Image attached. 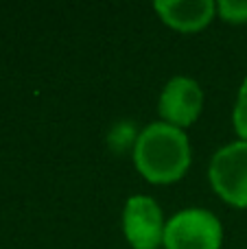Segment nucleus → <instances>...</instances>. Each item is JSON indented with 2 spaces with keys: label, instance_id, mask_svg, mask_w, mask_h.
I'll return each mask as SVG.
<instances>
[{
  "label": "nucleus",
  "instance_id": "7",
  "mask_svg": "<svg viewBox=\"0 0 247 249\" xmlns=\"http://www.w3.org/2000/svg\"><path fill=\"white\" fill-rule=\"evenodd\" d=\"M138 127L131 121H118L112 124L107 131V146L114 153H125V151H134L136 140H138Z\"/></svg>",
  "mask_w": 247,
  "mask_h": 249
},
{
  "label": "nucleus",
  "instance_id": "6",
  "mask_svg": "<svg viewBox=\"0 0 247 249\" xmlns=\"http://www.w3.org/2000/svg\"><path fill=\"white\" fill-rule=\"evenodd\" d=\"M153 11L166 26L179 33H197L217 16L214 0H156Z\"/></svg>",
  "mask_w": 247,
  "mask_h": 249
},
{
  "label": "nucleus",
  "instance_id": "9",
  "mask_svg": "<svg viewBox=\"0 0 247 249\" xmlns=\"http://www.w3.org/2000/svg\"><path fill=\"white\" fill-rule=\"evenodd\" d=\"M217 16L232 24H243L247 22V0H219Z\"/></svg>",
  "mask_w": 247,
  "mask_h": 249
},
{
  "label": "nucleus",
  "instance_id": "2",
  "mask_svg": "<svg viewBox=\"0 0 247 249\" xmlns=\"http://www.w3.org/2000/svg\"><path fill=\"white\" fill-rule=\"evenodd\" d=\"M164 249H221L223 225L206 208H184L164 228Z\"/></svg>",
  "mask_w": 247,
  "mask_h": 249
},
{
  "label": "nucleus",
  "instance_id": "4",
  "mask_svg": "<svg viewBox=\"0 0 247 249\" xmlns=\"http://www.w3.org/2000/svg\"><path fill=\"white\" fill-rule=\"evenodd\" d=\"M166 221L160 203L149 195H131L123 208V234L134 249H158L164 243Z\"/></svg>",
  "mask_w": 247,
  "mask_h": 249
},
{
  "label": "nucleus",
  "instance_id": "5",
  "mask_svg": "<svg viewBox=\"0 0 247 249\" xmlns=\"http://www.w3.org/2000/svg\"><path fill=\"white\" fill-rule=\"evenodd\" d=\"M204 109V90L193 77L177 74L166 81L158 99V114L164 123L186 129L199 118Z\"/></svg>",
  "mask_w": 247,
  "mask_h": 249
},
{
  "label": "nucleus",
  "instance_id": "3",
  "mask_svg": "<svg viewBox=\"0 0 247 249\" xmlns=\"http://www.w3.org/2000/svg\"><path fill=\"white\" fill-rule=\"evenodd\" d=\"M208 179L219 199L228 206L247 210V142L234 140L214 151Z\"/></svg>",
  "mask_w": 247,
  "mask_h": 249
},
{
  "label": "nucleus",
  "instance_id": "8",
  "mask_svg": "<svg viewBox=\"0 0 247 249\" xmlns=\"http://www.w3.org/2000/svg\"><path fill=\"white\" fill-rule=\"evenodd\" d=\"M232 124L239 136V140L247 142V77L243 79L239 88V94L234 101V109H232Z\"/></svg>",
  "mask_w": 247,
  "mask_h": 249
},
{
  "label": "nucleus",
  "instance_id": "1",
  "mask_svg": "<svg viewBox=\"0 0 247 249\" xmlns=\"http://www.w3.org/2000/svg\"><path fill=\"white\" fill-rule=\"evenodd\" d=\"M134 166L149 184L166 186L179 181L193 162V149L186 131L156 121L140 129L131 151Z\"/></svg>",
  "mask_w": 247,
  "mask_h": 249
}]
</instances>
